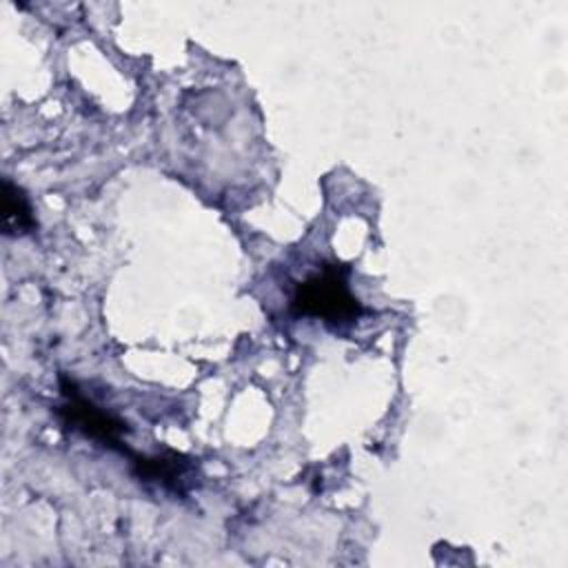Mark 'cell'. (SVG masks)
I'll return each instance as SVG.
<instances>
[{
  "label": "cell",
  "instance_id": "cell-4",
  "mask_svg": "<svg viewBox=\"0 0 568 568\" xmlns=\"http://www.w3.org/2000/svg\"><path fill=\"white\" fill-rule=\"evenodd\" d=\"M33 209L24 191L9 178L2 180V231L4 235H24L36 229Z\"/></svg>",
  "mask_w": 568,
  "mask_h": 568
},
{
  "label": "cell",
  "instance_id": "cell-1",
  "mask_svg": "<svg viewBox=\"0 0 568 568\" xmlns=\"http://www.w3.org/2000/svg\"><path fill=\"white\" fill-rule=\"evenodd\" d=\"M291 304L297 315L333 326L351 324L364 313V306L348 288V268L344 264H324L317 273L295 284Z\"/></svg>",
  "mask_w": 568,
  "mask_h": 568
},
{
  "label": "cell",
  "instance_id": "cell-3",
  "mask_svg": "<svg viewBox=\"0 0 568 568\" xmlns=\"http://www.w3.org/2000/svg\"><path fill=\"white\" fill-rule=\"evenodd\" d=\"M133 473L140 481L158 484L169 493L182 495L186 490L189 477L193 473V464L189 457L178 453H160V455H131Z\"/></svg>",
  "mask_w": 568,
  "mask_h": 568
},
{
  "label": "cell",
  "instance_id": "cell-2",
  "mask_svg": "<svg viewBox=\"0 0 568 568\" xmlns=\"http://www.w3.org/2000/svg\"><path fill=\"white\" fill-rule=\"evenodd\" d=\"M60 390H62L64 402L60 404L58 415L62 417V422L69 428L78 430L80 435H84L111 450H118L120 455H126V457L133 455L124 442V435L129 428L120 417H115L113 413H109L106 408H102L93 399H89L75 386L73 379L62 377Z\"/></svg>",
  "mask_w": 568,
  "mask_h": 568
}]
</instances>
